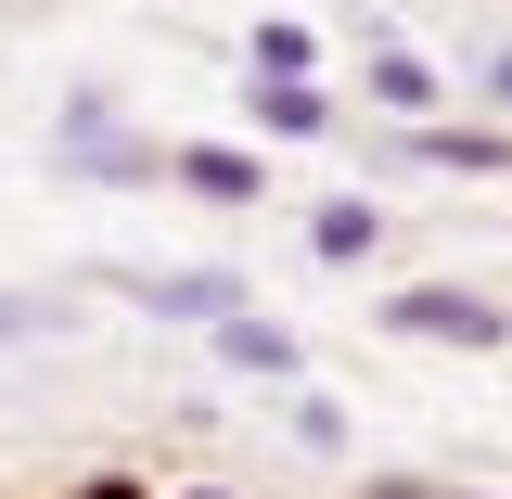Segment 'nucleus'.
Returning <instances> with one entry per match:
<instances>
[{
	"label": "nucleus",
	"mask_w": 512,
	"mask_h": 499,
	"mask_svg": "<svg viewBox=\"0 0 512 499\" xmlns=\"http://www.w3.org/2000/svg\"><path fill=\"white\" fill-rule=\"evenodd\" d=\"M90 282L103 295H128V308H154V320H180V333H218V320H244L256 308V282L244 269H192V256H90Z\"/></svg>",
	"instance_id": "f257e3e1"
},
{
	"label": "nucleus",
	"mask_w": 512,
	"mask_h": 499,
	"mask_svg": "<svg viewBox=\"0 0 512 499\" xmlns=\"http://www.w3.org/2000/svg\"><path fill=\"white\" fill-rule=\"evenodd\" d=\"M52 167H64V180L141 192V180H167V141H141V128L116 116V90H64V103H52Z\"/></svg>",
	"instance_id": "f03ea898"
},
{
	"label": "nucleus",
	"mask_w": 512,
	"mask_h": 499,
	"mask_svg": "<svg viewBox=\"0 0 512 499\" xmlns=\"http://www.w3.org/2000/svg\"><path fill=\"white\" fill-rule=\"evenodd\" d=\"M372 320L397 333V346H461V359H500V346H512V308L474 295V282H397Z\"/></svg>",
	"instance_id": "7ed1b4c3"
},
{
	"label": "nucleus",
	"mask_w": 512,
	"mask_h": 499,
	"mask_svg": "<svg viewBox=\"0 0 512 499\" xmlns=\"http://www.w3.org/2000/svg\"><path fill=\"white\" fill-rule=\"evenodd\" d=\"M372 167H436V180H512V128H487V116L372 128Z\"/></svg>",
	"instance_id": "20e7f679"
},
{
	"label": "nucleus",
	"mask_w": 512,
	"mask_h": 499,
	"mask_svg": "<svg viewBox=\"0 0 512 499\" xmlns=\"http://www.w3.org/2000/svg\"><path fill=\"white\" fill-rule=\"evenodd\" d=\"M359 103H372L384 128H423V116H448V64L372 26V39H359Z\"/></svg>",
	"instance_id": "39448f33"
},
{
	"label": "nucleus",
	"mask_w": 512,
	"mask_h": 499,
	"mask_svg": "<svg viewBox=\"0 0 512 499\" xmlns=\"http://www.w3.org/2000/svg\"><path fill=\"white\" fill-rule=\"evenodd\" d=\"M244 116H256V141H346V103L320 77H244Z\"/></svg>",
	"instance_id": "423d86ee"
},
{
	"label": "nucleus",
	"mask_w": 512,
	"mask_h": 499,
	"mask_svg": "<svg viewBox=\"0 0 512 499\" xmlns=\"http://www.w3.org/2000/svg\"><path fill=\"white\" fill-rule=\"evenodd\" d=\"M205 346H218V372H244V384H282V397L308 384V346H295V333H282V320H269V308H244V320H218Z\"/></svg>",
	"instance_id": "0eeeda50"
},
{
	"label": "nucleus",
	"mask_w": 512,
	"mask_h": 499,
	"mask_svg": "<svg viewBox=\"0 0 512 499\" xmlns=\"http://www.w3.org/2000/svg\"><path fill=\"white\" fill-rule=\"evenodd\" d=\"M167 180L205 192V205H269V154H244V141H167Z\"/></svg>",
	"instance_id": "6e6552de"
},
{
	"label": "nucleus",
	"mask_w": 512,
	"mask_h": 499,
	"mask_svg": "<svg viewBox=\"0 0 512 499\" xmlns=\"http://www.w3.org/2000/svg\"><path fill=\"white\" fill-rule=\"evenodd\" d=\"M308 256H320V269H372V256H384V205H372V192L308 205Z\"/></svg>",
	"instance_id": "1a4fd4ad"
},
{
	"label": "nucleus",
	"mask_w": 512,
	"mask_h": 499,
	"mask_svg": "<svg viewBox=\"0 0 512 499\" xmlns=\"http://www.w3.org/2000/svg\"><path fill=\"white\" fill-rule=\"evenodd\" d=\"M64 333H77V308H64L52 282H0V359L13 346H64Z\"/></svg>",
	"instance_id": "9d476101"
},
{
	"label": "nucleus",
	"mask_w": 512,
	"mask_h": 499,
	"mask_svg": "<svg viewBox=\"0 0 512 499\" xmlns=\"http://www.w3.org/2000/svg\"><path fill=\"white\" fill-rule=\"evenodd\" d=\"M282 436L308 448V461H359V423H346V397H320V384H295V397H282Z\"/></svg>",
	"instance_id": "9b49d317"
},
{
	"label": "nucleus",
	"mask_w": 512,
	"mask_h": 499,
	"mask_svg": "<svg viewBox=\"0 0 512 499\" xmlns=\"http://www.w3.org/2000/svg\"><path fill=\"white\" fill-rule=\"evenodd\" d=\"M244 77H320V39L295 26V13H256L244 26Z\"/></svg>",
	"instance_id": "f8f14e48"
},
{
	"label": "nucleus",
	"mask_w": 512,
	"mask_h": 499,
	"mask_svg": "<svg viewBox=\"0 0 512 499\" xmlns=\"http://www.w3.org/2000/svg\"><path fill=\"white\" fill-rule=\"evenodd\" d=\"M461 103H487V128H512V39H474L461 52Z\"/></svg>",
	"instance_id": "ddd939ff"
},
{
	"label": "nucleus",
	"mask_w": 512,
	"mask_h": 499,
	"mask_svg": "<svg viewBox=\"0 0 512 499\" xmlns=\"http://www.w3.org/2000/svg\"><path fill=\"white\" fill-rule=\"evenodd\" d=\"M346 499H448V474H410V461H359Z\"/></svg>",
	"instance_id": "4468645a"
},
{
	"label": "nucleus",
	"mask_w": 512,
	"mask_h": 499,
	"mask_svg": "<svg viewBox=\"0 0 512 499\" xmlns=\"http://www.w3.org/2000/svg\"><path fill=\"white\" fill-rule=\"evenodd\" d=\"M64 499H154V474H77Z\"/></svg>",
	"instance_id": "2eb2a0df"
},
{
	"label": "nucleus",
	"mask_w": 512,
	"mask_h": 499,
	"mask_svg": "<svg viewBox=\"0 0 512 499\" xmlns=\"http://www.w3.org/2000/svg\"><path fill=\"white\" fill-rule=\"evenodd\" d=\"M448 499H500V487H461V474H448Z\"/></svg>",
	"instance_id": "dca6fc26"
}]
</instances>
